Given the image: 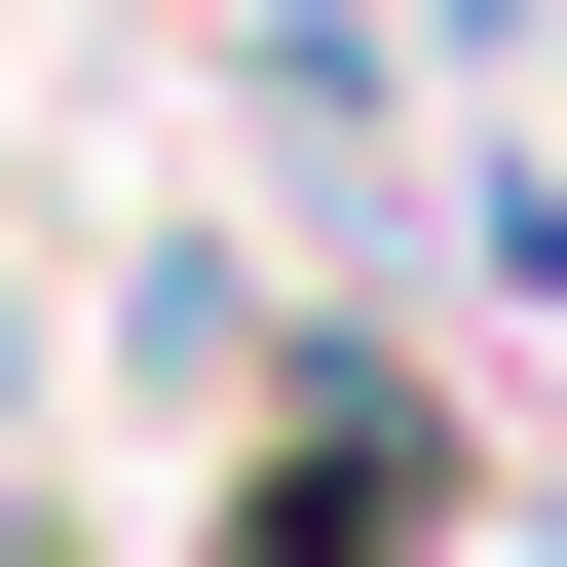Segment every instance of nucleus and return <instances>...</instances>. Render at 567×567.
Masks as SVG:
<instances>
[{"label":"nucleus","instance_id":"nucleus-1","mask_svg":"<svg viewBox=\"0 0 567 567\" xmlns=\"http://www.w3.org/2000/svg\"><path fill=\"white\" fill-rule=\"evenodd\" d=\"M416 529H454V416H416V341H303V416H265L227 567H416Z\"/></svg>","mask_w":567,"mask_h":567},{"label":"nucleus","instance_id":"nucleus-2","mask_svg":"<svg viewBox=\"0 0 567 567\" xmlns=\"http://www.w3.org/2000/svg\"><path fill=\"white\" fill-rule=\"evenodd\" d=\"M0 416H39V341H0Z\"/></svg>","mask_w":567,"mask_h":567}]
</instances>
